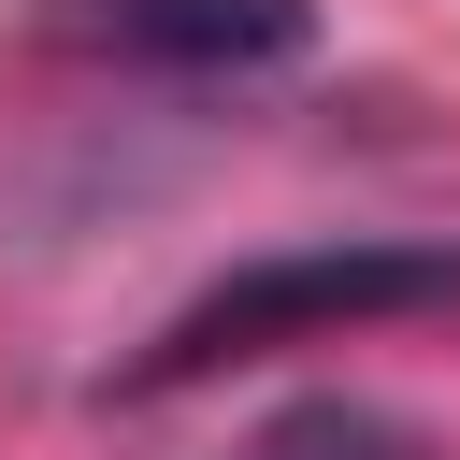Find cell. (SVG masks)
Here are the masks:
<instances>
[{
  "mask_svg": "<svg viewBox=\"0 0 460 460\" xmlns=\"http://www.w3.org/2000/svg\"><path fill=\"white\" fill-rule=\"evenodd\" d=\"M43 29L129 72H273L316 43V0H43Z\"/></svg>",
  "mask_w": 460,
  "mask_h": 460,
  "instance_id": "2",
  "label": "cell"
},
{
  "mask_svg": "<svg viewBox=\"0 0 460 460\" xmlns=\"http://www.w3.org/2000/svg\"><path fill=\"white\" fill-rule=\"evenodd\" d=\"M230 460H417V431L374 417V402H345V388H316V402H273Z\"/></svg>",
  "mask_w": 460,
  "mask_h": 460,
  "instance_id": "3",
  "label": "cell"
},
{
  "mask_svg": "<svg viewBox=\"0 0 460 460\" xmlns=\"http://www.w3.org/2000/svg\"><path fill=\"white\" fill-rule=\"evenodd\" d=\"M417 302H460V230H359V244H288V259H244L216 273L115 388H187V374H230L259 345H316V331H359V316H417Z\"/></svg>",
  "mask_w": 460,
  "mask_h": 460,
  "instance_id": "1",
  "label": "cell"
}]
</instances>
